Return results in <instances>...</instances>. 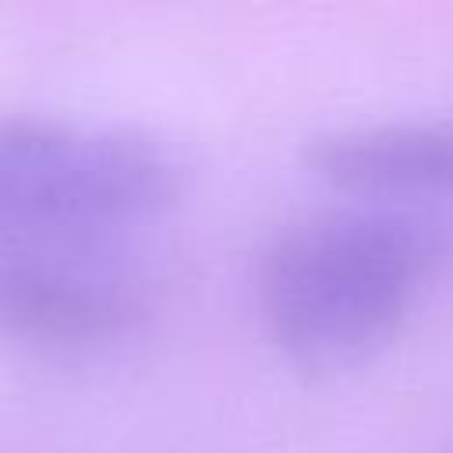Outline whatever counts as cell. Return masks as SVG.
Wrapping results in <instances>:
<instances>
[{
  "label": "cell",
  "instance_id": "cell-1",
  "mask_svg": "<svg viewBox=\"0 0 453 453\" xmlns=\"http://www.w3.org/2000/svg\"><path fill=\"white\" fill-rule=\"evenodd\" d=\"M446 234L393 205H347L283 226L258 262V308L276 350L333 379L368 365L435 273Z\"/></svg>",
  "mask_w": 453,
  "mask_h": 453
},
{
  "label": "cell",
  "instance_id": "cell-2",
  "mask_svg": "<svg viewBox=\"0 0 453 453\" xmlns=\"http://www.w3.org/2000/svg\"><path fill=\"white\" fill-rule=\"evenodd\" d=\"M184 166L156 134L0 113V216L39 226H117L166 212Z\"/></svg>",
  "mask_w": 453,
  "mask_h": 453
},
{
  "label": "cell",
  "instance_id": "cell-3",
  "mask_svg": "<svg viewBox=\"0 0 453 453\" xmlns=\"http://www.w3.org/2000/svg\"><path fill=\"white\" fill-rule=\"evenodd\" d=\"M149 315L145 287L110 265L60 255L0 258V336L81 350L127 336Z\"/></svg>",
  "mask_w": 453,
  "mask_h": 453
},
{
  "label": "cell",
  "instance_id": "cell-4",
  "mask_svg": "<svg viewBox=\"0 0 453 453\" xmlns=\"http://www.w3.org/2000/svg\"><path fill=\"white\" fill-rule=\"evenodd\" d=\"M329 188L372 198L453 195V120H379L333 127L304 145Z\"/></svg>",
  "mask_w": 453,
  "mask_h": 453
}]
</instances>
